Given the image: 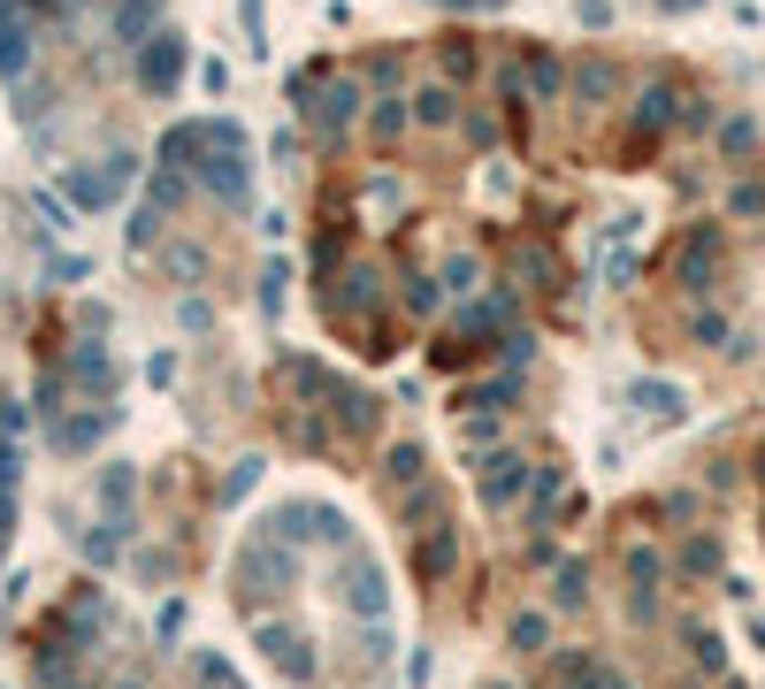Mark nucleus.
<instances>
[{
    "label": "nucleus",
    "mask_w": 765,
    "mask_h": 689,
    "mask_svg": "<svg viewBox=\"0 0 765 689\" xmlns=\"http://www.w3.org/2000/svg\"><path fill=\"white\" fill-rule=\"evenodd\" d=\"M261 651H269V659H276L283 675H306V643H299V636H291V628H261Z\"/></svg>",
    "instance_id": "obj_2"
},
{
    "label": "nucleus",
    "mask_w": 765,
    "mask_h": 689,
    "mask_svg": "<svg viewBox=\"0 0 765 689\" xmlns=\"http://www.w3.org/2000/svg\"><path fill=\"white\" fill-rule=\"evenodd\" d=\"M558 606H582L590 598V567H558V590H552Z\"/></svg>",
    "instance_id": "obj_3"
},
{
    "label": "nucleus",
    "mask_w": 765,
    "mask_h": 689,
    "mask_svg": "<svg viewBox=\"0 0 765 689\" xmlns=\"http://www.w3.org/2000/svg\"><path fill=\"white\" fill-rule=\"evenodd\" d=\"M345 606H352V613H368V620L391 606V598H383V575H375V559H352V567H345Z\"/></svg>",
    "instance_id": "obj_1"
}]
</instances>
